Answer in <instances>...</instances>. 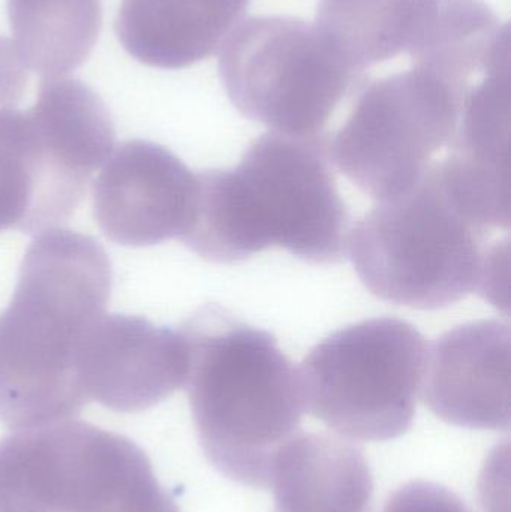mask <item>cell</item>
Instances as JSON below:
<instances>
[{"instance_id":"cell-17","label":"cell","mask_w":511,"mask_h":512,"mask_svg":"<svg viewBox=\"0 0 511 512\" xmlns=\"http://www.w3.org/2000/svg\"><path fill=\"white\" fill-rule=\"evenodd\" d=\"M383 512H473L447 487L432 481H411L396 490Z\"/></svg>"},{"instance_id":"cell-18","label":"cell","mask_w":511,"mask_h":512,"mask_svg":"<svg viewBox=\"0 0 511 512\" xmlns=\"http://www.w3.org/2000/svg\"><path fill=\"white\" fill-rule=\"evenodd\" d=\"M27 69L15 42L0 36V110L15 108L23 99Z\"/></svg>"},{"instance_id":"cell-10","label":"cell","mask_w":511,"mask_h":512,"mask_svg":"<svg viewBox=\"0 0 511 512\" xmlns=\"http://www.w3.org/2000/svg\"><path fill=\"white\" fill-rule=\"evenodd\" d=\"M510 325L468 322L428 351L422 391L440 420L474 430H509Z\"/></svg>"},{"instance_id":"cell-19","label":"cell","mask_w":511,"mask_h":512,"mask_svg":"<svg viewBox=\"0 0 511 512\" xmlns=\"http://www.w3.org/2000/svg\"><path fill=\"white\" fill-rule=\"evenodd\" d=\"M11 228H14V219L0 191V231L11 230Z\"/></svg>"},{"instance_id":"cell-7","label":"cell","mask_w":511,"mask_h":512,"mask_svg":"<svg viewBox=\"0 0 511 512\" xmlns=\"http://www.w3.org/2000/svg\"><path fill=\"white\" fill-rule=\"evenodd\" d=\"M219 75L242 116L281 134H323L356 77L315 24L267 15L240 21L219 48Z\"/></svg>"},{"instance_id":"cell-15","label":"cell","mask_w":511,"mask_h":512,"mask_svg":"<svg viewBox=\"0 0 511 512\" xmlns=\"http://www.w3.org/2000/svg\"><path fill=\"white\" fill-rule=\"evenodd\" d=\"M14 42L44 80L65 78L92 53L102 26L101 0H8Z\"/></svg>"},{"instance_id":"cell-5","label":"cell","mask_w":511,"mask_h":512,"mask_svg":"<svg viewBox=\"0 0 511 512\" xmlns=\"http://www.w3.org/2000/svg\"><path fill=\"white\" fill-rule=\"evenodd\" d=\"M407 71L363 81L344 126L329 137L332 164L363 194L381 201L416 185L449 149L465 99L486 74L411 60Z\"/></svg>"},{"instance_id":"cell-9","label":"cell","mask_w":511,"mask_h":512,"mask_svg":"<svg viewBox=\"0 0 511 512\" xmlns=\"http://www.w3.org/2000/svg\"><path fill=\"white\" fill-rule=\"evenodd\" d=\"M188 369L182 331L120 313H105L93 325L77 360L86 399L117 412L158 405L185 387Z\"/></svg>"},{"instance_id":"cell-11","label":"cell","mask_w":511,"mask_h":512,"mask_svg":"<svg viewBox=\"0 0 511 512\" xmlns=\"http://www.w3.org/2000/svg\"><path fill=\"white\" fill-rule=\"evenodd\" d=\"M275 512H374V478L359 445L300 430L273 463Z\"/></svg>"},{"instance_id":"cell-2","label":"cell","mask_w":511,"mask_h":512,"mask_svg":"<svg viewBox=\"0 0 511 512\" xmlns=\"http://www.w3.org/2000/svg\"><path fill=\"white\" fill-rule=\"evenodd\" d=\"M191 224L179 242L215 264L279 246L305 262L348 255L351 216L336 186L329 135L269 132L231 170L201 171Z\"/></svg>"},{"instance_id":"cell-14","label":"cell","mask_w":511,"mask_h":512,"mask_svg":"<svg viewBox=\"0 0 511 512\" xmlns=\"http://www.w3.org/2000/svg\"><path fill=\"white\" fill-rule=\"evenodd\" d=\"M27 111L45 149L80 176L90 179L113 153L116 131L110 111L81 81H42Z\"/></svg>"},{"instance_id":"cell-12","label":"cell","mask_w":511,"mask_h":512,"mask_svg":"<svg viewBox=\"0 0 511 512\" xmlns=\"http://www.w3.org/2000/svg\"><path fill=\"white\" fill-rule=\"evenodd\" d=\"M249 0H122L120 44L138 62L180 69L206 59L243 20Z\"/></svg>"},{"instance_id":"cell-4","label":"cell","mask_w":511,"mask_h":512,"mask_svg":"<svg viewBox=\"0 0 511 512\" xmlns=\"http://www.w3.org/2000/svg\"><path fill=\"white\" fill-rule=\"evenodd\" d=\"M491 230L471 221L444 188L435 162L408 191L378 201L348 237L366 289L387 303L438 310L471 292L500 288L501 254Z\"/></svg>"},{"instance_id":"cell-1","label":"cell","mask_w":511,"mask_h":512,"mask_svg":"<svg viewBox=\"0 0 511 512\" xmlns=\"http://www.w3.org/2000/svg\"><path fill=\"white\" fill-rule=\"evenodd\" d=\"M111 288L110 258L93 237L51 228L30 243L0 315V423L35 429L80 415L89 400L78 354Z\"/></svg>"},{"instance_id":"cell-8","label":"cell","mask_w":511,"mask_h":512,"mask_svg":"<svg viewBox=\"0 0 511 512\" xmlns=\"http://www.w3.org/2000/svg\"><path fill=\"white\" fill-rule=\"evenodd\" d=\"M93 185V216L110 242L149 248L180 240L197 197V176L161 144H119Z\"/></svg>"},{"instance_id":"cell-3","label":"cell","mask_w":511,"mask_h":512,"mask_svg":"<svg viewBox=\"0 0 511 512\" xmlns=\"http://www.w3.org/2000/svg\"><path fill=\"white\" fill-rule=\"evenodd\" d=\"M188 343L185 387L210 465L234 483L269 489L281 448L300 432L299 369L263 328L207 304L179 328Z\"/></svg>"},{"instance_id":"cell-16","label":"cell","mask_w":511,"mask_h":512,"mask_svg":"<svg viewBox=\"0 0 511 512\" xmlns=\"http://www.w3.org/2000/svg\"><path fill=\"white\" fill-rule=\"evenodd\" d=\"M83 512H180L153 474L147 454L119 436L101 481Z\"/></svg>"},{"instance_id":"cell-6","label":"cell","mask_w":511,"mask_h":512,"mask_svg":"<svg viewBox=\"0 0 511 512\" xmlns=\"http://www.w3.org/2000/svg\"><path fill=\"white\" fill-rule=\"evenodd\" d=\"M428 351L423 334L404 319L341 328L300 366L305 409L351 441L399 438L413 426Z\"/></svg>"},{"instance_id":"cell-13","label":"cell","mask_w":511,"mask_h":512,"mask_svg":"<svg viewBox=\"0 0 511 512\" xmlns=\"http://www.w3.org/2000/svg\"><path fill=\"white\" fill-rule=\"evenodd\" d=\"M440 0H320L315 26L360 80L401 54L416 53Z\"/></svg>"}]
</instances>
